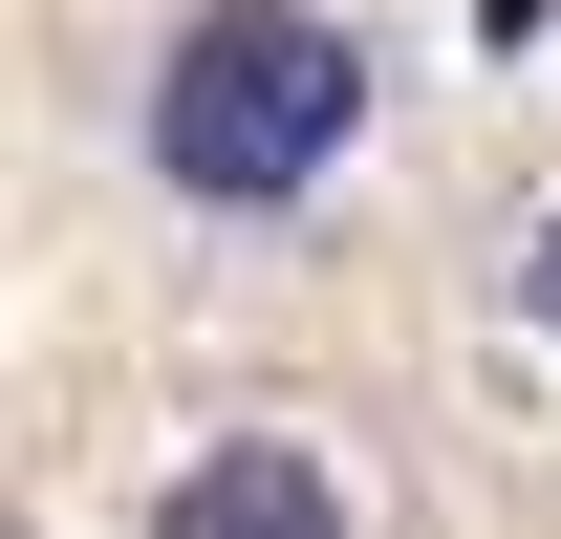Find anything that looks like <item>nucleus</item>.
Wrapping results in <instances>:
<instances>
[{"instance_id": "1", "label": "nucleus", "mask_w": 561, "mask_h": 539, "mask_svg": "<svg viewBox=\"0 0 561 539\" xmlns=\"http://www.w3.org/2000/svg\"><path fill=\"white\" fill-rule=\"evenodd\" d=\"M367 22H324V0H195L173 44H151L130 87V151L173 216H302L324 173L367 151Z\"/></svg>"}, {"instance_id": "2", "label": "nucleus", "mask_w": 561, "mask_h": 539, "mask_svg": "<svg viewBox=\"0 0 561 539\" xmlns=\"http://www.w3.org/2000/svg\"><path fill=\"white\" fill-rule=\"evenodd\" d=\"M151 539H346V474L302 454V432H216V454H173Z\"/></svg>"}, {"instance_id": "3", "label": "nucleus", "mask_w": 561, "mask_h": 539, "mask_svg": "<svg viewBox=\"0 0 561 539\" xmlns=\"http://www.w3.org/2000/svg\"><path fill=\"white\" fill-rule=\"evenodd\" d=\"M518 324L561 345V216H540V238H518Z\"/></svg>"}]
</instances>
